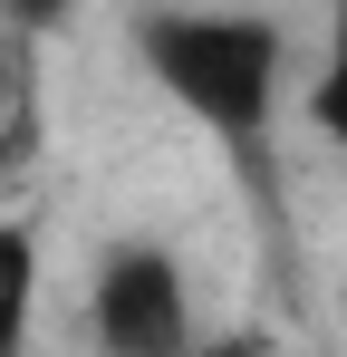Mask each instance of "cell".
Here are the masks:
<instances>
[{
	"label": "cell",
	"instance_id": "3957f363",
	"mask_svg": "<svg viewBox=\"0 0 347 357\" xmlns=\"http://www.w3.org/2000/svg\"><path fill=\"white\" fill-rule=\"evenodd\" d=\"M29 319H39V241L29 222H0V357H29Z\"/></svg>",
	"mask_w": 347,
	"mask_h": 357
},
{
	"label": "cell",
	"instance_id": "7a4b0ae2",
	"mask_svg": "<svg viewBox=\"0 0 347 357\" xmlns=\"http://www.w3.org/2000/svg\"><path fill=\"white\" fill-rule=\"evenodd\" d=\"M87 338L107 357H193V280L164 241H116L87 280Z\"/></svg>",
	"mask_w": 347,
	"mask_h": 357
},
{
	"label": "cell",
	"instance_id": "52a82bcc",
	"mask_svg": "<svg viewBox=\"0 0 347 357\" xmlns=\"http://www.w3.org/2000/svg\"><path fill=\"white\" fill-rule=\"evenodd\" d=\"M193 357H280V348H270V338H251V328H231V338H203Z\"/></svg>",
	"mask_w": 347,
	"mask_h": 357
},
{
	"label": "cell",
	"instance_id": "8992f818",
	"mask_svg": "<svg viewBox=\"0 0 347 357\" xmlns=\"http://www.w3.org/2000/svg\"><path fill=\"white\" fill-rule=\"evenodd\" d=\"M68 10H77V0H0V39H10V49H29V39L68 29Z\"/></svg>",
	"mask_w": 347,
	"mask_h": 357
},
{
	"label": "cell",
	"instance_id": "6da1fadb",
	"mask_svg": "<svg viewBox=\"0 0 347 357\" xmlns=\"http://www.w3.org/2000/svg\"><path fill=\"white\" fill-rule=\"evenodd\" d=\"M135 59L241 174L270 193V126H280V59H289L280 20H261V10H203V0H155V10H135Z\"/></svg>",
	"mask_w": 347,
	"mask_h": 357
},
{
	"label": "cell",
	"instance_id": "277c9868",
	"mask_svg": "<svg viewBox=\"0 0 347 357\" xmlns=\"http://www.w3.org/2000/svg\"><path fill=\"white\" fill-rule=\"evenodd\" d=\"M309 126L347 155V0H328V59L309 77Z\"/></svg>",
	"mask_w": 347,
	"mask_h": 357
},
{
	"label": "cell",
	"instance_id": "5b68a950",
	"mask_svg": "<svg viewBox=\"0 0 347 357\" xmlns=\"http://www.w3.org/2000/svg\"><path fill=\"white\" fill-rule=\"evenodd\" d=\"M20 135H39V97H29V77L0 59V165H20Z\"/></svg>",
	"mask_w": 347,
	"mask_h": 357
}]
</instances>
